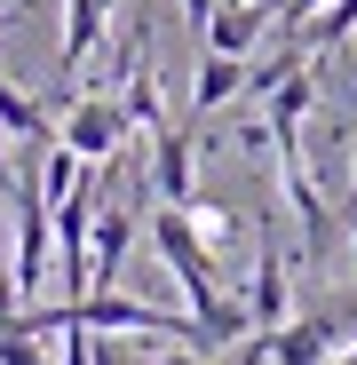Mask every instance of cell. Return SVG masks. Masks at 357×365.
I'll return each mask as SVG.
<instances>
[{
    "label": "cell",
    "mask_w": 357,
    "mask_h": 365,
    "mask_svg": "<svg viewBox=\"0 0 357 365\" xmlns=\"http://www.w3.org/2000/svg\"><path fill=\"white\" fill-rule=\"evenodd\" d=\"M333 72H341V80H349V96H357V48H349V40L333 48Z\"/></svg>",
    "instance_id": "cell-14"
},
{
    "label": "cell",
    "mask_w": 357,
    "mask_h": 365,
    "mask_svg": "<svg viewBox=\"0 0 357 365\" xmlns=\"http://www.w3.org/2000/svg\"><path fill=\"white\" fill-rule=\"evenodd\" d=\"M183 215H191V230L207 238V247H214V255H222V247H230V238H238V222H230V207H214V199H191Z\"/></svg>",
    "instance_id": "cell-12"
},
{
    "label": "cell",
    "mask_w": 357,
    "mask_h": 365,
    "mask_svg": "<svg viewBox=\"0 0 357 365\" xmlns=\"http://www.w3.org/2000/svg\"><path fill=\"white\" fill-rule=\"evenodd\" d=\"M128 247H135V207H128V199H95V230H88V294H95V286H119Z\"/></svg>",
    "instance_id": "cell-4"
},
{
    "label": "cell",
    "mask_w": 357,
    "mask_h": 365,
    "mask_svg": "<svg viewBox=\"0 0 357 365\" xmlns=\"http://www.w3.org/2000/svg\"><path fill=\"white\" fill-rule=\"evenodd\" d=\"M0 128H9V135H16V143L32 151V159H40V151L56 143V119H48V103H40V96H24V88H16L9 72H0Z\"/></svg>",
    "instance_id": "cell-8"
},
{
    "label": "cell",
    "mask_w": 357,
    "mask_h": 365,
    "mask_svg": "<svg viewBox=\"0 0 357 365\" xmlns=\"http://www.w3.org/2000/svg\"><path fill=\"white\" fill-rule=\"evenodd\" d=\"M349 262H357V199H349Z\"/></svg>",
    "instance_id": "cell-15"
},
{
    "label": "cell",
    "mask_w": 357,
    "mask_h": 365,
    "mask_svg": "<svg viewBox=\"0 0 357 365\" xmlns=\"http://www.w3.org/2000/svg\"><path fill=\"white\" fill-rule=\"evenodd\" d=\"M128 135H135V119H128V103L119 96H64V119H56V143H72L80 159H119L128 151Z\"/></svg>",
    "instance_id": "cell-1"
},
{
    "label": "cell",
    "mask_w": 357,
    "mask_h": 365,
    "mask_svg": "<svg viewBox=\"0 0 357 365\" xmlns=\"http://www.w3.org/2000/svg\"><path fill=\"white\" fill-rule=\"evenodd\" d=\"M270 9H286V0H270Z\"/></svg>",
    "instance_id": "cell-17"
},
{
    "label": "cell",
    "mask_w": 357,
    "mask_h": 365,
    "mask_svg": "<svg viewBox=\"0 0 357 365\" xmlns=\"http://www.w3.org/2000/svg\"><path fill=\"white\" fill-rule=\"evenodd\" d=\"M9 182H16V135L0 128V191H9Z\"/></svg>",
    "instance_id": "cell-13"
},
{
    "label": "cell",
    "mask_w": 357,
    "mask_h": 365,
    "mask_svg": "<svg viewBox=\"0 0 357 365\" xmlns=\"http://www.w3.org/2000/svg\"><path fill=\"white\" fill-rule=\"evenodd\" d=\"M294 32H302V40H310L318 56H333V48H341V40L357 32V0H326V9H318V16H302Z\"/></svg>",
    "instance_id": "cell-11"
},
{
    "label": "cell",
    "mask_w": 357,
    "mask_h": 365,
    "mask_svg": "<svg viewBox=\"0 0 357 365\" xmlns=\"http://www.w3.org/2000/svg\"><path fill=\"white\" fill-rule=\"evenodd\" d=\"M230 96H247V56L207 48V56H199V80H191V111L207 119V111H222Z\"/></svg>",
    "instance_id": "cell-9"
},
{
    "label": "cell",
    "mask_w": 357,
    "mask_h": 365,
    "mask_svg": "<svg viewBox=\"0 0 357 365\" xmlns=\"http://www.w3.org/2000/svg\"><path fill=\"white\" fill-rule=\"evenodd\" d=\"M278 182H286V199H294V222H302V255L326 262L333 255V207L318 191V175L302 167V151H278Z\"/></svg>",
    "instance_id": "cell-3"
},
{
    "label": "cell",
    "mask_w": 357,
    "mask_h": 365,
    "mask_svg": "<svg viewBox=\"0 0 357 365\" xmlns=\"http://www.w3.org/2000/svg\"><path fill=\"white\" fill-rule=\"evenodd\" d=\"M56 334H40L32 318H24V302L9 318H0V365H56V349H48Z\"/></svg>",
    "instance_id": "cell-10"
},
{
    "label": "cell",
    "mask_w": 357,
    "mask_h": 365,
    "mask_svg": "<svg viewBox=\"0 0 357 365\" xmlns=\"http://www.w3.org/2000/svg\"><path fill=\"white\" fill-rule=\"evenodd\" d=\"M191 128H175V119H159L151 128V191L167 199V207H191L199 199V182H191Z\"/></svg>",
    "instance_id": "cell-6"
},
{
    "label": "cell",
    "mask_w": 357,
    "mask_h": 365,
    "mask_svg": "<svg viewBox=\"0 0 357 365\" xmlns=\"http://www.w3.org/2000/svg\"><path fill=\"white\" fill-rule=\"evenodd\" d=\"M199 32H207V48H222V56H254V48L278 32V9H270V0H214V16H207Z\"/></svg>",
    "instance_id": "cell-5"
},
{
    "label": "cell",
    "mask_w": 357,
    "mask_h": 365,
    "mask_svg": "<svg viewBox=\"0 0 357 365\" xmlns=\"http://www.w3.org/2000/svg\"><path fill=\"white\" fill-rule=\"evenodd\" d=\"M254 349L270 365H333L341 357V310H310V318H286L270 334H254Z\"/></svg>",
    "instance_id": "cell-2"
},
{
    "label": "cell",
    "mask_w": 357,
    "mask_h": 365,
    "mask_svg": "<svg viewBox=\"0 0 357 365\" xmlns=\"http://www.w3.org/2000/svg\"><path fill=\"white\" fill-rule=\"evenodd\" d=\"M286 302H294V278H286V247H278V230H262V247H254V286H247L254 334L286 326Z\"/></svg>",
    "instance_id": "cell-7"
},
{
    "label": "cell",
    "mask_w": 357,
    "mask_h": 365,
    "mask_svg": "<svg viewBox=\"0 0 357 365\" xmlns=\"http://www.w3.org/2000/svg\"><path fill=\"white\" fill-rule=\"evenodd\" d=\"M349 199H357V167H349Z\"/></svg>",
    "instance_id": "cell-16"
}]
</instances>
